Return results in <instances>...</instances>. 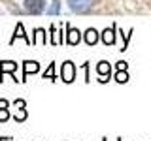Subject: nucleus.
Instances as JSON below:
<instances>
[{
    "instance_id": "nucleus-5",
    "label": "nucleus",
    "mask_w": 151,
    "mask_h": 141,
    "mask_svg": "<svg viewBox=\"0 0 151 141\" xmlns=\"http://www.w3.org/2000/svg\"><path fill=\"white\" fill-rule=\"evenodd\" d=\"M64 38H66V43L68 45H78L83 36H81V32H79L78 28H72L70 25H66V36Z\"/></svg>"
},
{
    "instance_id": "nucleus-2",
    "label": "nucleus",
    "mask_w": 151,
    "mask_h": 141,
    "mask_svg": "<svg viewBox=\"0 0 151 141\" xmlns=\"http://www.w3.org/2000/svg\"><path fill=\"white\" fill-rule=\"evenodd\" d=\"M45 2L47 0H25L23 2L25 13H28V15H42L45 11Z\"/></svg>"
},
{
    "instance_id": "nucleus-3",
    "label": "nucleus",
    "mask_w": 151,
    "mask_h": 141,
    "mask_svg": "<svg viewBox=\"0 0 151 141\" xmlns=\"http://www.w3.org/2000/svg\"><path fill=\"white\" fill-rule=\"evenodd\" d=\"M60 79L64 83H72L76 79V66H74L72 60H66L63 64V68H60Z\"/></svg>"
},
{
    "instance_id": "nucleus-4",
    "label": "nucleus",
    "mask_w": 151,
    "mask_h": 141,
    "mask_svg": "<svg viewBox=\"0 0 151 141\" xmlns=\"http://www.w3.org/2000/svg\"><path fill=\"white\" fill-rule=\"evenodd\" d=\"M96 73H98V77H100V79H98L100 83L110 81V77H111V64L106 62V60L98 62V66H96Z\"/></svg>"
},
{
    "instance_id": "nucleus-14",
    "label": "nucleus",
    "mask_w": 151,
    "mask_h": 141,
    "mask_svg": "<svg viewBox=\"0 0 151 141\" xmlns=\"http://www.w3.org/2000/svg\"><path fill=\"white\" fill-rule=\"evenodd\" d=\"M44 79H49V81H55L57 75H55V64H49V68L44 72Z\"/></svg>"
},
{
    "instance_id": "nucleus-1",
    "label": "nucleus",
    "mask_w": 151,
    "mask_h": 141,
    "mask_svg": "<svg viewBox=\"0 0 151 141\" xmlns=\"http://www.w3.org/2000/svg\"><path fill=\"white\" fill-rule=\"evenodd\" d=\"M96 0H68V8L74 13H89L94 8Z\"/></svg>"
},
{
    "instance_id": "nucleus-19",
    "label": "nucleus",
    "mask_w": 151,
    "mask_h": 141,
    "mask_svg": "<svg viewBox=\"0 0 151 141\" xmlns=\"http://www.w3.org/2000/svg\"><path fill=\"white\" fill-rule=\"evenodd\" d=\"M6 107H9V102L4 100V98H0V109H6Z\"/></svg>"
},
{
    "instance_id": "nucleus-11",
    "label": "nucleus",
    "mask_w": 151,
    "mask_h": 141,
    "mask_svg": "<svg viewBox=\"0 0 151 141\" xmlns=\"http://www.w3.org/2000/svg\"><path fill=\"white\" fill-rule=\"evenodd\" d=\"M34 40H32V43H40V45H47V36H45V30L44 28H36L34 30Z\"/></svg>"
},
{
    "instance_id": "nucleus-7",
    "label": "nucleus",
    "mask_w": 151,
    "mask_h": 141,
    "mask_svg": "<svg viewBox=\"0 0 151 141\" xmlns=\"http://www.w3.org/2000/svg\"><path fill=\"white\" fill-rule=\"evenodd\" d=\"M17 68L19 64L13 62V60H2L0 62V81H4V73H15Z\"/></svg>"
},
{
    "instance_id": "nucleus-8",
    "label": "nucleus",
    "mask_w": 151,
    "mask_h": 141,
    "mask_svg": "<svg viewBox=\"0 0 151 141\" xmlns=\"http://www.w3.org/2000/svg\"><path fill=\"white\" fill-rule=\"evenodd\" d=\"M17 38L25 40V43H27V45H30V43H32V40H28V36L25 34V26H23V23H17V25H15V30H13V36H12V40H9V43H15Z\"/></svg>"
},
{
    "instance_id": "nucleus-15",
    "label": "nucleus",
    "mask_w": 151,
    "mask_h": 141,
    "mask_svg": "<svg viewBox=\"0 0 151 141\" xmlns=\"http://www.w3.org/2000/svg\"><path fill=\"white\" fill-rule=\"evenodd\" d=\"M27 117H28V115H27V109L23 107V109H17V111H15L13 119H15L17 122H25V120H27Z\"/></svg>"
},
{
    "instance_id": "nucleus-9",
    "label": "nucleus",
    "mask_w": 151,
    "mask_h": 141,
    "mask_svg": "<svg viewBox=\"0 0 151 141\" xmlns=\"http://www.w3.org/2000/svg\"><path fill=\"white\" fill-rule=\"evenodd\" d=\"M83 41H85L87 45H96V41H98V30H94V28H89V30H85Z\"/></svg>"
},
{
    "instance_id": "nucleus-10",
    "label": "nucleus",
    "mask_w": 151,
    "mask_h": 141,
    "mask_svg": "<svg viewBox=\"0 0 151 141\" xmlns=\"http://www.w3.org/2000/svg\"><path fill=\"white\" fill-rule=\"evenodd\" d=\"M102 41L106 45H113V43H115V25H113L111 28H106V30L102 32Z\"/></svg>"
},
{
    "instance_id": "nucleus-16",
    "label": "nucleus",
    "mask_w": 151,
    "mask_h": 141,
    "mask_svg": "<svg viewBox=\"0 0 151 141\" xmlns=\"http://www.w3.org/2000/svg\"><path fill=\"white\" fill-rule=\"evenodd\" d=\"M9 119V111H8V107L6 109H0V122H6Z\"/></svg>"
},
{
    "instance_id": "nucleus-21",
    "label": "nucleus",
    "mask_w": 151,
    "mask_h": 141,
    "mask_svg": "<svg viewBox=\"0 0 151 141\" xmlns=\"http://www.w3.org/2000/svg\"><path fill=\"white\" fill-rule=\"evenodd\" d=\"M0 141H9V137H0Z\"/></svg>"
},
{
    "instance_id": "nucleus-17",
    "label": "nucleus",
    "mask_w": 151,
    "mask_h": 141,
    "mask_svg": "<svg viewBox=\"0 0 151 141\" xmlns=\"http://www.w3.org/2000/svg\"><path fill=\"white\" fill-rule=\"evenodd\" d=\"M13 105H15L17 109H23V107H27V102H25V100H21V98H17V100L13 102Z\"/></svg>"
},
{
    "instance_id": "nucleus-18",
    "label": "nucleus",
    "mask_w": 151,
    "mask_h": 141,
    "mask_svg": "<svg viewBox=\"0 0 151 141\" xmlns=\"http://www.w3.org/2000/svg\"><path fill=\"white\" fill-rule=\"evenodd\" d=\"M83 72H85V81H91V75H89V62H85L83 64Z\"/></svg>"
},
{
    "instance_id": "nucleus-20",
    "label": "nucleus",
    "mask_w": 151,
    "mask_h": 141,
    "mask_svg": "<svg viewBox=\"0 0 151 141\" xmlns=\"http://www.w3.org/2000/svg\"><path fill=\"white\" fill-rule=\"evenodd\" d=\"M127 68H129V64H127V62H123V60H121V62H117V70H127Z\"/></svg>"
},
{
    "instance_id": "nucleus-13",
    "label": "nucleus",
    "mask_w": 151,
    "mask_h": 141,
    "mask_svg": "<svg viewBox=\"0 0 151 141\" xmlns=\"http://www.w3.org/2000/svg\"><path fill=\"white\" fill-rule=\"evenodd\" d=\"M113 77H115L117 83H127V81H129V73H127V70H117V73L113 75Z\"/></svg>"
},
{
    "instance_id": "nucleus-12",
    "label": "nucleus",
    "mask_w": 151,
    "mask_h": 141,
    "mask_svg": "<svg viewBox=\"0 0 151 141\" xmlns=\"http://www.w3.org/2000/svg\"><path fill=\"white\" fill-rule=\"evenodd\" d=\"M47 15H59L60 13V0H51V6L45 9Z\"/></svg>"
},
{
    "instance_id": "nucleus-6",
    "label": "nucleus",
    "mask_w": 151,
    "mask_h": 141,
    "mask_svg": "<svg viewBox=\"0 0 151 141\" xmlns=\"http://www.w3.org/2000/svg\"><path fill=\"white\" fill-rule=\"evenodd\" d=\"M38 72H40V64L36 60H25L23 62V79L21 81H27V77L30 73H38Z\"/></svg>"
}]
</instances>
